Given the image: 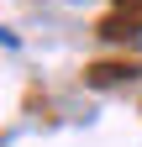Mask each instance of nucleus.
Listing matches in <instances>:
<instances>
[{"label": "nucleus", "mask_w": 142, "mask_h": 147, "mask_svg": "<svg viewBox=\"0 0 142 147\" xmlns=\"http://www.w3.org/2000/svg\"><path fill=\"white\" fill-rule=\"evenodd\" d=\"M0 42H5V47H16V37H11V32H5V26H0Z\"/></svg>", "instance_id": "f257e3e1"}]
</instances>
